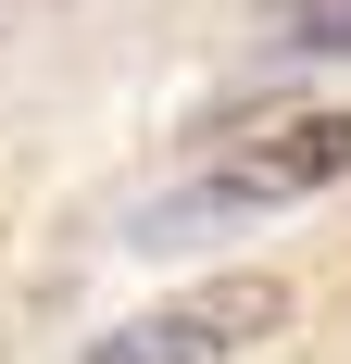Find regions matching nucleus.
I'll return each mask as SVG.
<instances>
[{
  "label": "nucleus",
  "instance_id": "nucleus-2",
  "mask_svg": "<svg viewBox=\"0 0 351 364\" xmlns=\"http://www.w3.org/2000/svg\"><path fill=\"white\" fill-rule=\"evenodd\" d=\"M88 364H213V352H201L188 327H176V301H163V314H139V327L88 339Z\"/></svg>",
  "mask_w": 351,
  "mask_h": 364
},
{
  "label": "nucleus",
  "instance_id": "nucleus-3",
  "mask_svg": "<svg viewBox=\"0 0 351 364\" xmlns=\"http://www.w3.org/2000/svg\"><path fill=\"white\" fill-rule=\"evenodd\" d=\"M276 50H326V63H339V50H351V0H301Z\"/></svg>",
  "mask_w": 351,
  "mask_h": 364
},
{
  "label": "nucleus",
  "instance_id": "nucleus-1",
  "mask_svg": "<svg viewBox=\"0 0 351 364\" xmlns=\"http://www.w3.org/2000/svg\"><path fill=\"white\" fill-rule=\"evenodd\" d=\"M176 327L201 339V352H251V339L288 327V289H276V277H201V289L176 301Z\"/></svg>",
  "mask_w": 351,
  "mask_h": 364
}]
</instances>
